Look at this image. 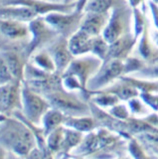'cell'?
Wrapping results in <instances>:
<instances>
[{
	"label": "cell",
	"instance_id": "cell-1",
	"mask_svg": "<svg viewBox=\"0 0 158 159\" xmlns=\"http://www.w3.org/2000/svg\"><path fill=\"white\" fill-rule=\"evenodd\" d=\"M128 140L106 128H96L84 135L73 155L86 159H115L128 154Z\"/></svg>",
	"mask_w": 158,
	"mask_h": 159
},
{
	"label": "cell",
	"instance_id": "cell-2",
	"mask_svg": "<svg viewBox=\"0 0 158 159\" xmlns=\"http://www.w3.org/2000/svg\"><path fill=\"white\" fill-rule=\"evenodd\" d=\"M0 144L8 151L25 157L34 147L36 139L25 121L14 116L0 114Z\"/></svg>",
	"mask_w": 158,
	"mask_h": 159
},
{
	"label": "cell",
	"instance_id": "cell-3",
	"mask_svg": "<svg viewBox=\"0 0 158 159\" xmlns=\"http://www.w3.org/2000/svg\"><path fill=\"white\" fill-rule=\"evenodd\" d=\"M45 98L50 107L62 111L67 116H91L88 101L79 92H69L61 88L47 94Z\"/></svg>",
	"mask_w": 158,
	"mask_h": 159
},
{
	"label": "cell",
	"instance_id": "cell-4",
	"mask_svg": "<svg viewBox=\"0 0 158 159\" xmlns=\"http://www.w3.org/2000/svg\"><path fill=\"white\" fill-rule=\"evenodd\" d=\"M132 7L127 0H118L111 10L110 20L102 32V37L108 44L115 41L122 35L132 32Z\"/></svg>",
	"mask_w": 158,
	"mask_h": 159
},
{
	"label": "cell",
	"instance_id": "cell-5",
	"mask_svg": "<svg viewBox=\"0 0 158 159\" xmlns=\"http://www.w3.org/2000/svg\"><path fill=\"white\" fill-rule=\"evenodd\" d=\"M28 26L30 30V39L24 47V52L29 60L34 53L45 49L59 35L42 16L32 20L28 23Z\"/></svg>",
	"mask_w": 158,
	"mask_h": 159
},
{
	"label": "cell",
	"instance_id": "cell-6",
	"mask_svg": "<svg viewBox=\"0 0 158 159\" xmlns=\"http://www.w3.org/2000/svg\"><path fill=\"white\" fill-rule=\"evenodd\" d=\"M21 98V112L24 117L36 125H41L43 116L51 107L48 101L41 94L32 91L25 82L22 83Z\"/></svg>",
	"mask_w": 158,
	"mask_h": 159
},
{
	"label": "cell",
	"instance_id": "cell-7",
	"mask_svg": "<svg viewBox=\"0 0 158 159\" xmlns=\"http://www.w3.org/2000/svg\"><path fill=\"white\" fill-rule=\"evenodd\" d=\"M102 61L92 54L75 57L63 75L76 77L82 86L87 89L88 81L100 71Z\"/></svg>",
	"mask_w": 158,
	"mask_h": 159
},
{
	"label": "cell",
	"instance_id": "cell-8",
	"mask_svg": "<svg viewBox=\"0 0 158 159\" xmlns=\"http://www.w3.org/2000/svg\"><path fill=\"white\" fill-rule=\"evenodd\" d=\"M124 76V63L120 60L102 62V67L87 84L88 92H96L110 86L120 77Z\"/></svg>",
	"mask_w": 158,
	"mask_h": 159
},
{
	"label": "cell",
	"instance_id": "cell-9",
	"mask_svg": "<svg viewBox=\"0 0 158 159\" xmlns=\"http://www.w3.org/2000/svg\"><path fill=\"white\" fill-rule=\"evenodd\" d=\"M83 17L84 12L75 10L71 13H50L44 16V19L58 33L59 36L69 39L80 29Z\"/></svg>",
	"mask_w": 158,
	"mask_h": 159
},
{
	"label": "cell",
	"instance_id": "cell-10",
	"mask_svg": "<svg viewBox=\"0 0 158 159\" xmlns=\"http://www.w3.org/2000/svg\"><path fill=\"white\" fill-rule=\"evenodd\" d=\"M5 4L8 5H21V6L29 7L32 11L39 16H46V15L61 12V13H71L75 11L77 2L73 3H56L47 1V0H10Z\"/></svg>",
	"mask_w": 158,
	"mask_h": 159
},
{
	"label": "cell",
	"instance_id": "cell-11",
	"mask_svg": "<svg viewBox=\"0 0 158 159\" xmlns=\"http://www.w3.org/2000/svg\"><path fill=\"white\" fill-rule=\"evenodd\" d=\"M22 83L18 80H14L0 86V102L4 114L12 116L15 111H22Z\"/></svg>",
	"mask_w": 158,
	"mask_h": 159
},
{
	"label": "cell",
	"instance_id": "cell-12",
	"mask_svg": "<svg viewBox=\"0 0 158 159\" xmlns=\"http://www.w3.org/2000/svg\"><path fill=\"white\" fill-rule=\"evenodd\" d=\"M45 49L55 63L56 71L63 75L75 58L69 48L68 39L63 36H58Z\"/></svg>",
	"mask_w": 158,
	"mask_h": 159
},
{
	"label": "cell",
	"instance_id": "cell-13",
	"mask_svg": "<svg viewBox=\"0 0 158 159\" xmlns=\"http://www.w3.org/2000/svg\"><path fill=\"white\" fill-rule=\"evenodd\" d=\"M0 53L6 61L9 70L15 80L24 82V71L26 64L28 63V58L23 50L16 48H6L0 50Z\"/></svg>",
	"mask_w": 158,
	"mask_h": 159
},
{
	"label": "cell",
	"instance_id": "cell-14",
	"mask_svg": "<svg viewBox=\"0 0 158 159\" xmlns=\"http://www.w3.org/2000/svg\"><path fill=\"white\" fill-rule=\"evenodd\" d=\"M136 42L137 40L133 36L132 32L122 35L121 37L110 44L106 57L103 62L111 61V60L124 61L128 56H130Z\"/></svg>",
	"mask_w": 158,
	"mask_h": 159
},
{
	"label": "cell",
	"instance_id": "cell-15",
	"mask_svg": "<svg viewBox=\"0 0 158 159\" xmlns=\"http://www.w3.org/2000/svg\"><path fill=\"white\" fill-rule=\"evenodd\" d=\"M108 13H93L84 12V17L82 19L80 29L86 32L91 37H97L102 35V32L106 27L108 20H110Z\"/></svg>",
	"mask_w": 158,
	"mask_h": 159
},
{
	"label": "cell",
	"instance_id": "cell-16",
	"mask_svg": "<svg viewBox=\"0 0 158 159\" xmlns=\"http://www.w3.org/2000/svg\"><path fill=\"white\" fill-rule=\"evenodd\" d=\"M138 39H139L137 46V52L139 54L138 57L148 65L158 62V47L150 37L149 21L145 25L142 34Z\"/></svg>",
	"mask_w": 158,
	"mask_h": 159
},
{
	"label": "cell",
	"instance_id": "cell-17",
	"mask_svg": "<svg viewBox=\"0 0 158 159\" xmlns=\"http://www.w3.org/2000/svg\"><path fill=\"white\" fill-rule=\"evenodd\" d=\"M37 17L36 13L26 6L8 5L4 3L0 7V20H13L28 24Z\"/></svg>",
	"mask_w": 158,
	"mask_h": 159
},
{
	"label": "cell",
	"instance_id": "cell-18",
	"mask_svg": "<svg viewBox=\"0 0 158 159\" xmlns=\"http://www.w3.org/2000/svg\"><path fill=\"white\" fill-rule=\"evenodd\" d=\"M0 33L12 41H18L30 37L28 24L13 20H0Z\"/></svg>",
	"mask_w": 158,
	"mask_h": 159
},
{
	"label": "cell",
	"instance_id": "cell-19",
	"mask_svg": "<svg viewBox=\"0 0 158 159\" xmlns=\"http://www.w3.org/2000/svg\"><path fill=\"white\" fill-rule=\"evenodd\" d=\"M96 92L115 94V96H116L120 99V102H127L128 99H130L132 98L139 97V92L134 87H132L129 83H127L121 78L115 81L110 86Z\"/></svg>",
	"mask_w": 158,
	"mask_h": 159
},
{
	"label": "cell",
	"instance_id": "cell-20",
	"mask_svg": "<svg viewBox=\"0 0 158 159\" xmlns=\"http://www.w3.org/2000/svg\"><path fill=\"white\" fill-rule=\"evenodd\" d=\"M93 38V37H91L83 30L79 29L73 36L68 39L70 51L75 57L91 54Z\"/></svg>",
	"mask_w": 158,
	"mask_h": 159
},
{
	"label": "cell",
	"instance_id": "cell-21",
	"mask_svg": "<svg viewBox=\"0 0 158 159\" xmlns=\"http://www.w3.org/2000/svg\"><path fill=\"white\" fill-rule=\"evenodd\" d=\"M67 116L64 114L62 111L50 107L43 116L41 126L44 130V133L47 136L51 131L58 127L64 125V122L66 120Z\"/></svg>",
	"mask_w": 158,
	"mask_h": 159
},
{
	"label": "cell",
	"instance_id": "cell-22",
	"mask_svg": "<svg viewBox=\"0 0 158 159\" xmlns=\"http://www.w3.org/2000/svg\"><path fill=\"white\" fill-rule=\"evenodd\" d=\"M66 127H70L83 133H88L95 130L96 123L92 116H67L64 122Z\"/></svg>",
	"mask_w": 158,
	"mask_h": 159
},
{
	"label": "cell",
	"instance_id": "cell-23",
	"mask_svg": "<svg viewBox=\"0 0 158 159\" xmlns=\"http://www.w3.org/2000/svg\"><path fill=\"white\" fill-rule=\"evenodd\" d=\"M33 65H35L37 68H39L42 71H45L48 73H55L56 71V66L54 63L52 57L50 54L47 52L46 49H42L40 51H37L34 53L29 59Z\"/></svg>",
	"mask_w": 158,
	"mask_h": 159
},
{
	"label": "cell",
	"instance_id": "cell-24",
	"mask_svg": "<svg viewBox=\"0 0 158 159\" xmlns=\"http://www.w3.org/2000/svg\"><path fill=\"white\" fill-rule=\"evenodd\" d=\"M127 83H129L132 87H134L139 93H158V81H151V80L138 79L131 76L120 77Z\"/></svg>",
	"mask_w": 158,
	"mask_h": 159
},
{
	"label": "cell",
	"instance_id": "cell-25",
	"mask_svg": "<svg viewBox=\"0 0 158 159\" xmlns=\"http://www.w3.org/2000/svg\"><path fill=\"white\" fill-rule=\"evenodd\" d=\"M127 149L128 154L132 159H158L156 154L146 150L135 137H132L128 140Z\"/></svg>",
	"mask_w": 158,
	"mask_h": 159
},
{
	"label": "cell",
	"instance_id": "cell-26",
	"mask_svg": "<svg viewBox=\"0 0 158 159\" xmlns=\"http://www.w3.org/2000/svg\"><path fill=\"white\" fill-rule=\"evenodd\" d=\"M91 94V101L97 104L101 108L106 109L113 106H115L118 102H120V99L115 94L100 93V92H90Z\"/></svg>",
	"mask_w": 158,
	"mask_h": 159
},
{
	"label": "cell",
	"instance_id": "cell-27",
	"mask_svg": "<svg viewBox=\"0 0 158 159\" xmlns=\"http://www.w3.org/2000/svg\"><path fill=\"white\" fill-rule=\"evenodd\" d=\"M118 0H88L83 12L108 13Z\"/></svg>",
	"mask_w": 158,
	"mask_h": 159
},
{
	"label": "cell",
	"instance_id": "cell-28",
	"mask_svg": "<svg viewBox=\"0 0 158 159\" xmlns=\"http://www.w3.org/2000/svg\"><path fill=\"white\" fill-rule=\"evenodd\" d=\"M132 15H133V29L132 33L133 36L136 40L140 37V35L143 32L145 25L148 22V19L145 14V9H140L139 7L132 8Z\"/></svg>",
	"mask_w": 158,
	"mask_h": 159
},
{
	"label": "cell",
	"instance_id": "cell-29",
	"mask_svg": "<svg viewBox=\"0 0 158 159\" xmlns=\"http://www.w3.org/2000/svg\"><path fill=\"white\" fill-rule=\"evenodd\" d=\"M64 128H65V126L62 125L60 127L54 129L53 131H51L46 136L48 147L54 155H56L61 149L62 141L64 138Z\"/></svg>",
	"mask_w": 158,
	"mask_h": 159
},
{
	"label": "cell",
	"instance_id": "cell-30",
	"mask_svg": "<svg viewBox=\"0 0 158 159\" xmlns=\"http://www.w3.org/2000/svg\"><path fill=\"white\" fill-rule=\"evenodd\" d=\"M108 46L110 44L106 42V40L102 37V35L100 36L93 37V43H92V51L91 54L93 56L97 57L103 62L106 57V54L108 51Z\"/></svg>",
	"mask_w": 158,
	"mask_h": 159
},
{
	"label": "cell",
	"instance_id": "cell-31",
	"mask_svg": "<svg viewBox=\"0 0 158 159\" xmlns=\"http://www.w3.org/2000/svg\"><path fill=\"white\" fill-rule=\"evenodd\" d=\"M127 107L129 108L131 116H145L150 113L147 108V106L141 101L139 97L128 99Z\"/></svg>",
	"mask_w": 158,
	"mask_h": 159
},
{
	"label": "cell",
	"instance_id": "cell-32",
	"mask_svg": "<svg viewBox=\"0 0 158 159\" xmlns=\"http://www.w3.org/2000/svg\"><path fill=\"white\" fill-rule=\"evenodd\" d=\"M124 76H131L145 66L146 63L138 56H128L124 61Z\"/></svg>",
	"mask_w": 158,
	"mask_h": 159
},
{
	"label": "cell",
	"instance_id": "cell-33",
	"mask_svg": "<svg viewBox=\"0 0 158 159\" xmlns=\"http://www.w3.org/2000/svg\"><path fill=\"white\" fill-rule=\"evenodd\" d=\"M131 77L151 80V81H158V62L149 65L146 64L140 71L132 74Z\"/></svg>",
	"mask_w": 158,
	"mask_h": 159
},
{
	"label": "cell",
	"instance_id": "cell-34",
	"mask_svg": "<svg viewBox=\"0 0 158 159\" xmlns=\"http://www.w3.org/2000/svg\"><path fill=\"white\" fill-rule=\"evenodd\" d=\"M106 111H108V113H110L111 116H112L113 117H115L117 119H121V120H124V119L130 116V111L126 103L118 102L115 106L106 109Z\"/></svg>",
	"mask_w": 158,
	"mask_h": 159
},
{
	"label": "cell",
	"instance_id": "cell-35",
	"mask_svg": "<svg viewBox=\"0 0 158 159\" xmlns=\"http://www.w3.org/2000/svg\"><path fill=\"white\" fill-rule=\"evenodd\" d=\"M14 80L15 79L12 76L6 61L4 60L1 53H0V86L10 83L14 81Z\"/></svg>",
	"mask_w": 158,
	"mask_h": 159
},
{
	"label": "cell",
	"instance_id": "cell-36",
	"mask_svg": "<svg viewBox=\"0 0 158 159\" xmlns=\"http://www.w3.org/2000/svg\"><path fill=\"white\" fill-rule=\"evenodd\" d=\"M139 98L147 107L153 109V111H158V93H139Z\"/></svg>",
	"mask_w": 158,
	"mask_h": 159
},
{
	"label": "cell",
	"instance_id": "cell-37",
	"mask_svg": "<svg viewBox=\"0 0 158 159\" xmlns=\"http://www.w3.org/2000/svg\"><path fill=\"white\" fill-rule=\"evenodd\" d=\"M148 6H149V9L151 11L153 24H154L156 30L158 31V5H156L155 3H153L151 0H149V1H148Z\"/></svg>",
	"mask_w": 158,
	"mask_h": 159
},
{
	"label": "cell",
	"instance_id": "cell-38",
	"mask_svg": "<svg viewBox=\"0 0 158 159\" xmlns=\"http://www.w3.org/2000/svg\"><path fill=\"white\" fill-rule=\"evenodd\" d=\"M142 118L153 127L158 128V113L156 111H153L149 114H147V116H143Z\"/></svg>",
	"mask_w": 158,
	"mask_h": 159
},
{
	"label": "cell",
	"instance_id": "cell-39",
	"mask_svg": "<svg viewBox=\"0 0 158 159\" xmlns=\"http://www.w3.org/2000/svg\"><path fill=\"white\" fill-rule=\"evenodd\" d=\"M25 159H44V156L40 149L37 147H34L32 150L25 156Z\"/></svg>",
	"mask_w": 158,
	"mask_h": 159
},
{
	"label": "cell",
	"instance_id": "cell-40",
	"mask_svg": "<svg viewBox=\"0 0 158 159\" xmlns=\"http://www.w3.org/2000/svg\"><path fill=\"white\" fill-rule=\"evenodd\" d=\"M88 0H78L77 1V5H76V11L79 12H83L84 11V8H85L86 4L88 3Z\"/></svg>",
	"mask_w": 158,
	"mask_h": 159
},
{
	"label": "cell",
	"instance_id": "cell-41",
	"mask_svg": "<svg viewBox=\"0 0 158 159\" xmlns=\"http://www.w3.org/2000/svg\"><path fill=\"white\" fill-rule=\"evenodd\" d=\"M6 159H25V157L18 155V154L14 153V152H12V151H7Z\"/></svg>",
	"mask_w": 158,
	"mask_h": 159
},
{
	"label": "cell",
	"instance_id": "cell-42",
	"mask_svg": "<svg viewBox=\"0 0 158 159\" xmlns=\"http://www.w3.org/2000/svg\"><path fill=\"white\" fill-rule=\"evenodd\" d=\"M129 5L132 7V8H135V7H138L140 4H143L144 2V0H127Z\"/></svg>",
	"mask_w": 158,
	"mask_h": 159
},
{
	"label": "cell",
	"instance_id": "cell-43",
	"mask_svg": "<svg viewBox=\"0 0 158 159\" xmlns=\"http://www.w3.org/2000/svg\"><path fill=\"white\" fill-rule=\"evenodd\" d=\"M7 149L5 147H3L1 144H0V159H6L7 156Z\"/></svg>",
	"mask_w": 158,
	"mask_h": 159
},
{
	"label": "cell",
	"instance_id": "cell-44",
	"mask_svg": "<svg viewBox=\"0 0 158 159\" xmlns=\"http://www.w3.org/2000/svg\"><path fill=\"white\" fill-rule=\"evenodd\" d=\"M152 40H153V42H154V44L158 47V31H156L152 35Z\"/></svg>",
	"mask_w": 158,
	"mask_h": 159
},
{
	"label": "cell",
	"instance_id": "cell-45",
	"mask_svg": "<svg viewBox=\"0 0 158 159\" xmlns=\"http://www.w3.org/2000/svg\"><path fill=\"white\" fill-rule=\"evenodd\" d=\"M146 150H148V151H151V152H153V153L156 154V155L158 156V147H150V148L146 149Z\"/></svg>",
	"mask_w": 158,
	"mask_h": 159
},
{
	"label": "cell",
	"instance_id": "cell-46",
	"mask_svg": "<svg viewBox=\"0 0 158 159\" xmlns=\"http://www.w3.org/2000/svg\"><path fill=\"white\" fill-rule=\"evenodd\" d=\"M115 159H132L131 156L129 155V154H127V155H124V156H120L118 158H115Z\"/></svg>",
	"mask_w": 158,
	"mask_h": 159
},
{
	"label": "cell",
	"instance_id": "cell-47",
	"mask_svg": "<svg viewBox=\"0 0 158 159\" xmlns=\"http://www.w3.org/2000/svg\"><path fill=\"white\" fill-rule=\"evenodd\" d=\"M47 1L56 2V3H65V0H47Z\"/></svg>",
	"mask_w": 158,
	"mask_h": 159
},
{
	"label": "cell",
	"instance_id": "cell-48",
	"mask_svg": "<svg viewBox=\"0 0 158 159\" xmlns=\"http://www.w3.org/2000/svg\"><path fill=\"white\" fill-rule=\"evenodd\" d=\"M73 155V154H72ZM72 159H86V158H84V157H81V156H76V155H73V158Z\"/></svg>",
	"mask_w": 158,
	"mask_h": 159
},
{
	"label": "cell",
	"instance_id": "cell-49",
	"mask_svg": "<svg viewBox=\"0 0 158 159\" xmlns=\"http://www.w3.org/2000/svg\"><path fill=\"white\" fill-rule=\"evenodd\" d=\"M78 0H65V3H73V2H77Z\"/></svg>",
	"mask_w": 158,
	"mask_h": 159
},
{
	"label": "cell",
	"instance_id": "cell-50",
	"mask_svg": "<svg viewBox=\"0 0 158 159\" xmlns=\"http://www.w3.org/2000/svg\"><path fill=\"white\" fill-rule=\"evenodd\" d=\"M3 113V109H2V106H1V102H0V114Z\"/></svg>",
	"mask_w": 158,
	"mask_h": 159
},
{
	"label": "cell",
	"instance_id": "cell-51",
	"mask_svg": "<svg viewBox=\"0 0 158 159\" xmlns=\"http://www.w3.org/2000/svg\"><path fill=\"white\" fill-rule=\"evenodd\" d=\"M151 1H152L153 3H155L156 5H158V0H151Z\"/></svg>",
	"mask_w": 158,
	"mask_h": 159
}]
</instances>
